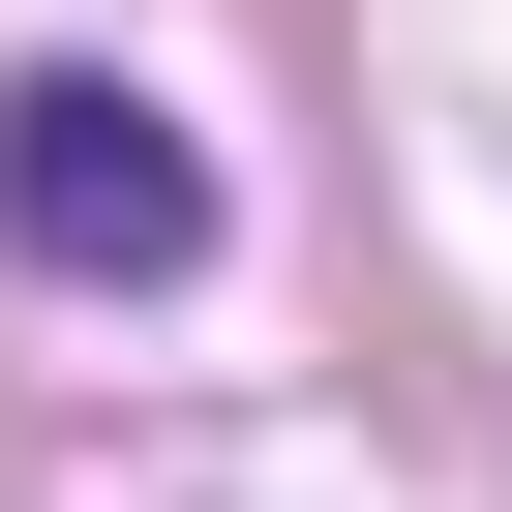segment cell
Returning <instances> with one entry per match:
<instances>
[{
	"label": "cell",
	"instance_id": "obj_1",
	"mask_svg": "<svg viewBox=\"0 0 512 512\" xmlns=\"http://www.w3.org/2000/svg\"><path fill=\"white\" fill-rule=\"evenodd\" d=\"M0 241H31L61 302H151V272H211V151L121 61H31V91H0Z\"/></svg>",
	"mask_w": 512,
	"mask_h": 512
}]
</instances>
